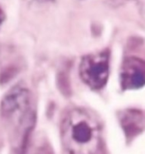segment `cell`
Masks as SVG:
<instances>
[{
	"label": "cell",
	"instance_id": "1",
	"mask_svg": "<svg viewBox=\"0 0 145 154\" xmlns=\"http://www.w3.org/2000/svg\"><path fill=\"white\" fill-rule=\"evenodd\" d=\"M60 138L69 154H96L101 142L100 125L88 111L74 108L61 121Z\"/></svg>",
	"mask_w": 145,
	"mask_h": 154
},
{
	"label": "cell",
	"instance_id": "3",
	"mask_svg": "<svg viewBox=\"0 0 145 154\" xmlns=\"http://www.w3.org/2000/svg\"><path fill=\"white\" fill-rule=\"evenodd\" d=\"M0 111L5 118L22 123L26 116H30V91L21 85L14 86L2 99Z\"/></svg>",
	"mask_w": 145,
	"mask_h": 154
},
{
	"label": "cell",
	"instance_id": "4",
	"mask_svg": "<svg viewBox=\"0 0 145 154\" xmlns=\"http://www.w3.org/2000/svg\"><path fill=\"white\" fill-rule=\"evenodd\" d=\"M124 90L138 89L145 86V60L137 57L125 58L120 72Z\"/></svg>",
	"mask_w": 145,
	"mask_h": 154
},
{
	"label": "cell",
	"instance_id": "2",
	"mask_svg": "<svg viewBox=\"0 0 145 154\" xmlns=\"http://www.w3.org/2000/svg\"><path fill=\"white\" fill-rule=\"evenodd\" d=\"M109 51L107 50L84 56L79 64V76L94 90L103 88L109 76Z\"/></svg>",
	"mask_w": 145,
	"mask_h": 154
},
{
	"label": "cell",
	"instance_id": "5",
	"mask_svg": "<svg viewBox=\"0 0 145 154\" xmlns=\"http://www.w3.org/2000/svg\"><path fill=\"white\" fill-rule=\"evenodd\" d=\"M5 14L4 13V11L2 10V8L0 7V26L2 25V23L5 21Z\"/></svg>",
	"mask_w": 145,
	"mask_h": 154
}]
</instances>
